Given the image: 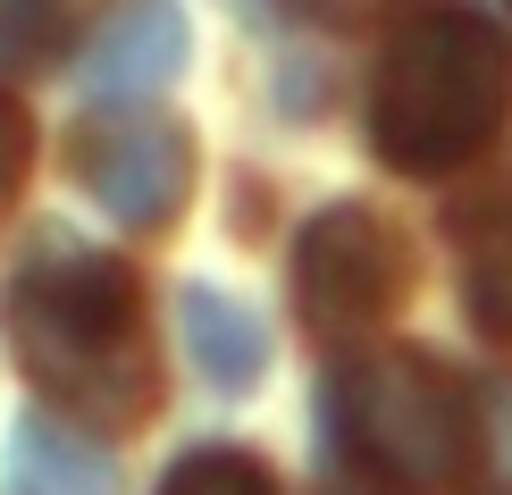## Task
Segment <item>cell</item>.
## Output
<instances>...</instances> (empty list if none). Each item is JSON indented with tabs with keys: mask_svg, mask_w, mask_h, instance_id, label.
Returning a JSON list of instances; mask_svg holds the SVG:
<instances>
[{
	"mask_svg": "<svg viewBox=\"0 0 512 495\" xmlns=\"http://www.w3.org/2000/svg\"><path fill=\"white\" fill-rule=\"evenodd\" d=\"M0 328H9L26 378L51 403H68V420H101V428L152 420L160 370L143 353V286L118 252L59 227L34 235V252L0 294Z\"/></svg>",
	"mask_w": 512,
	"mask_h": 495,
	"instance_id": "1",
	"label": "cell"
},
{
	"mask_svg": "<svg viewBox=\"0 0 512 495\" xmlns=\"http://www.w3.org/2000/svg\"><path fill=\"white\" fill-rule=\"evenodd\" d=\"M512 118V42L479 9H420L370 84V143L403 177L479 160Z\"/></svg>",
	"mask_w": 512,
	"mask_h": 495,
	"instance_id": "2",
	"label": "cell"
},
{
	"mask_svg": "<svg viewBox=\"0 0 512 495\" xmlns=\"http://www.w3.org/2000/svg\"><path fill=\"white\" fill-rule=\"evenodd\" d=\"M328 428L345 437V454L361 470H378L395 487H454L462 462H471V437H479L462 378L437 353H412V344L336 370Z\"/></svg>",
	"mask_w": 512,
	"mask_h": 495,
	"instance_id": "3",
	"label": "cell"
},
{
	"mask_svg": "<svg viewBox=\"0 0 512 495\" xmlns=\"http://www.w3.org/2000/svg\"><path fill=\"white\" fill-rule=\"evenodd\" d=\"M412 294L403 235L370 202H328L294 244V303L319 336H370L387 328L395 303Z\"/></svg>",
	"mask_w": 512,
	"mask_h": 495,
	"instance_id": "4",
	"label": "cell"
},
{
	"mask_svg": "<svg viewBox=\"0 0 512 495\" xmlns=\"http://www.w3.org/2000/svg\"><path fill=\"white\" fill-rule=\"evenodd\" d=\"M68 160L93 210L126 235L177 227V210L194 202V135L160 110H93L68 135Z\"/></svg>",
	"mask_w": 512,
	"mask_h": 495,
	"instance_id": "5",
	"label": "cell"
},
{
	"mask_svg": "<svg viewBox=\"0 0 512 495\" xmlns=\"http://www.w3.org/2000/svg\"><path fill=\"white\" fill-rule=\"evenodd\" d=\"M185 51H194V26H185L177 0H118L110 26L84 51V101L93 110H143L168 76H185Z\"/></svg>",
	"mask_w": 512,
	"mask_h": 495,
	"instance_id": "6",
	"label": "cell"
},
{
	"mask_svg": "<svg viewBox=\"0 0 512 495\" xmlns=\"http://www.w3.org/2000/svg\"><path fill=\"white\" fill-rule=\"evenodd\" d=\"M0 495H118V454L59 412H17L0 445Z\"/></svg>",
	"mask_w": 512,
	"mask_h": 495,
	"instance_id": "7",
	"label": "cell"
},
{
	"mask_svg": "<svg viewBox=\"0 0 512 495\" xmlns=\"http://www.w3.org/2000/svg\"><path fill=\"white\" fill-rule=\"evenodd\" d=\"M177 336H185V353H194L202 386H219V395H252V386L269 378V328H261V311H252L244 294H227V286H185L177 294Z\"/></svg>",
	"mask_w": 512,
	"mask_h": 495,
	"instance_id": "8",
	"label": "cell"
},
{
	"mask_svg": "<svg viewBox=\"0 0 512 495\" xmlns=\"http://www.w3.org/2000/svg\"><path fill=\"white\" fill-rule=\"evenodd\" d=\"M462 311L487 344H512V202L462 227Z\"/></svg>",
	"mask_w": 512,
	"mask_h": 495,
	"instance_id": "9",
	"label": "cell"
},
{
	"mask_svg": "<svg viewBox=\"0 0 512 495\" xmlns=\"http://www.w3.org/2000/svg\"><path fill=\"white\" fill-rule=\"evenodd\" d=\"M160 495H277L269 487V470L236 454V445H210V454H185L177 470L160 479Z\"/></svg>",
	"mask_w": 512,
	"mask_h": 495,
	"instance_id": "10",
	"label": "cell"
},
{
	"mask_svg": "<svg viewBox=\"0 0 512 495\" xmlns=\"http://www.w3.org/2000/svg\"><path fill=\"white\" fill-rule=\"evenodd\" d=\"M68 26H76V0H0V51H9V59L59 51Z\"/></svg>",
	"mask_w": 512,
	"mask_h": 495,
	"instance_id": "11",
	"label": "cell"
},
{
	"mask_svg": "<svg viewBox=\"0 0 512 495\" xmlns=\"http://www.w3.org/2000/svg\"><path fill=\"white\" fill-rule=\"evenodd\" d=\"M26 168H34V118L17 93H0V202H17Z\"/></svg>",
	"mask_w": 512,
	"mask_h": 495,
	"instance_id": "12",
	"label": "cell"
},
{
	"mask_svg": "<svg viewBox=\"0 0 512 495\" xmlns=\"http://www.w3.org/2000/svg\"><path fill=\"white\" fill-rule=\"evenodd\" d=\"M294 17H319V26H378L387 9H403V0H286Z\"/></svg>",
	"mask_w": 512,
	"mask_h": 495,
	"instance_id": "13",
	"label": "cell"
},
{
	"mask_svg": "<svg viewBox=\"0 0 512 495\" xmlns=\"http://www.w3.org/2000/svg\"><path fill=\"white\" fill-rule=\"evenodd\" d=\"M487 445H496V462L512 470V378L487 395Z\"/></svg>",
	"mask_w": 512,
	"mask_h": 495,
	"instance_id": "14",
	"label": "cell"
},
{
	"mask_svg": "<svg viewBox=\"0 0 512 495\" xmlns=\"http://www.w3.org/2000/svg\"><path fill=\"white\" fill-rule=\"evenodd\" d=\"M328 495H361V487H328Z\"/></svg>",
	"mask_w": 512,
	"mask_h": 495,
	"instance_id": "15",
	"label": "cell"
}]
</instances>
